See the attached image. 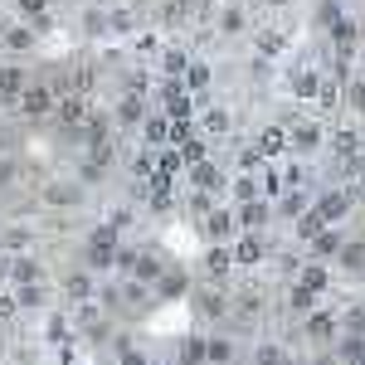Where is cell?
I'll list each match as a JSON object with an SVG mask.
<instances>
[{"label":"cell","mask_w":365,"mask_h":365,"mask_svg":"<svg viewBox=\"0 0 365 365\" xmlns=\"http://www.w3.org/2000/svg\"><path fill=\"white\" fill-rule=\"evenodd\" d=\"M346 210H351V195H346V190H331V195H322V205H317L322 225H331V220H341Z\"/></svg>","instance_id":"cell-4"},{"label":"cell","mask_w":365,"mask_h":365,"mask_svg":"<svg viewBox=\"0 0 365 365\" xmlns=\"http://www.w3.org/2000/svg\"><path fill=\"white\" fill-rule=\"evenodd\" d=\"M156 49H161V44H156V34H141V39H137V58H141V54L151 58Z\"/></svg>","instance_id":"cell-26"},{"label":"cell","mask_w":365,"mask_h":365,"mask_svg":"<svg viewBox=\"0 0 365 365\" xmlns=\"http://www.w3.org/2000/svg\"><path fill=\"white\" fill-rule=\"evenodd\" d=\"M185 88H190V93H205V88H210V63H190V73H185Z\"/></svg>","instance_id":"cell-15"},{"label":"cell","mask_w":365,"mask_h":365,"mask_svg":"<svg viewBox=\"0 0 365 365\" xmlns=\"http://www.w3.org/2000/svg\"><path fill=\"white\" fill-rule=\"evenodd\" d=\"M258 54H282V34L278 29H263V34H258Z\"/></svg>","instance_id":"cell-18"},{"label":"cell","mask_w":365,"mask_h":365,"mask_svg":"<svg viewBox=\"0 0 365 365\" xmlns=\"http://www.w3.org/2000/svg\"><path fill=\"white\" fill-rule=\"evenodd\" d=\"M25 88H29V78H25L20 63H5L0 68V98H25Z\"/></svg>","instance_id":"cell-1"},{"label":"cell","mask_w":365,"mask_h":365,"mask_svg":"<svg viewBox=\"0 0 365 365\" xmlns=\"http://www.w3.org/2000/svg\"><path fill=\"white\" fill-rule=\"evenodd\" d=\"M180 166H185V161H180V151H161V175H175Z\"/></svg>","instance_id":"cell-24"},{"label":"cell","mask_w":365,"mask_h":365,"mask_svg":"<svg viewBox=\"0 0 365 365\" xmlns=\"http://www.w3.org/2000/svg\"><path fill=\"white\" fill-rule=\"evenodd\" d=\"M263 258V239L258 234H244L239 244H234V263H258Z\"/></svg>","instance_id":"cell-5"},{"label":"cell","mask_w":365,"mask_h":365,"mask_svg":"<svg viewBox=\"0 0 365 365\" xmlns=\"http://www.w3.org/2000/svg\"><path fill=\"white\" fill-rule=\"evenodd\" d=\"M282 146H287V137H282V127H268V132L258 137V156H278Z\"/></svg>","instance_id":"cell-8"},{"label":"cell","mask_w":365,"mask_h":365,"mask_svg":"<svg viewBox=\"0 0 365 365\" xmlns=\"http://www.w3.org/2000/svg\"><path fill=\"white\" fill-rule=\"evenodd\" d=\"M78 117H83V103L78 98H63L58 103V122H78Z\"/></svg>","instance_id":"cell-21"},{"label":"cell","mask_w":365,"mask_h":365,"mask_svg":"<svg viewBox=\"0 0 365 365\" xmlns=\"http://www.w3.org/2000/svg\"><path fill=\"white\" fill-rule=\"evenodd\" d=\"M49 103H54V98H49V88H34V83H29L25 98H20V108H25V113H34V117L49 113Z\"/></svg>","instance_id":"cell-6"},{"label":"cell","mask_w":365,"mask_h":365,"mask_svg":"<svg viewBox=\"0 0 365 365\" xmlns=\"http://www.w3.org/2000/svg\"><path fill=\"white\" fill-rule=\"evenodd\" d=\"M15 10H20V15H29L34 25H44V20H49V15H44V10H49V0H15Z\"/></svg>","instance_id":"cell-13"},{"label":"cell","mask_w":365,"mask_h":365,"mask_svg":"<svg viewBox=\"0 0 365 365\" xmlns=\"http://www.w3.org/2000/svg\"><path fill=\"white\" fill-rule=\"evenodd\" d=\"M331 331H336V322H331L327 312H317V317L307 322V336H312V341H331Z\"/></svg>","instance_id":"cell-10"},{"label":"cell","mask_w":365,"mask_h":365,"mask_svg":"<svg viewBox=\"0 0 365 365\" xmlns=\"http://www.w3.org/2000/svg\"><path fill=\"white\" fill-rule=\"evenodd\" d=\"M341 263H346V268H365V244H346V249H341Z\"/></svg>","instance_id":"cell-20"},{"label":"cell","mask_w":365,"mask_h":365,"mask_svg":"<svg viewBox=\"0 0 365 365\" xmlns=\"http://www.w3.org/2000/svg\"><path fill=\"white\" fill-rule=\"evenodd\" d=\"M15 278H20V282H34V278H39V268H34V263H15Z\"/></svg>","instance_id":"cell-27"},{"label":"cell","mask_w":365,"mask_h":365,"mask_svg":"<svg viewBox=\"0 0 365 365\" xmlns=\"http://www.w3.org/2000/svg\"><path fill=\"white\" fill-rule=\"evenodd\" d=\"M200 127H205L210 137H225V132H229V113H225V108H210V113L200 117Z\"/></svg>","instance_id":"cell-7"},{"label":"cell","mask_w":365,"mask_h":365,"mask_svg":"<svg viewBox=\"0 0 365 365\" xmlns=\"http://www.w3.org/2000/svg\"><path fill=\"white\" fill-rule=\"evenodd\" d=\"M346 98H351V108H361V113H365V83H351Z\"/></svg>","instance_id":"cell-28"},{"label":"cell","mask_w":365,"mask_h":365,"mask_svg":"<svg viewBox=\"0 0 365 365\" xmlns=\"http://www.w3.org/2000/svg\"><path fill=\"white\" fill-rule=\"evenodd\" d=\"M263 220H268V205H263V200H249V205L239 210V225H249V229H258Z\"/></svg>","instance_id":"cell-11"},{"label":"cell","mask_w":365,"mask_h":365,"mask_svg":"<svg viewBox=\"0 0 365 365\" xmlns=\"http://www.w3.org/2000/svg\"><path fill=\"white\" fill-rule=\"evenodd\" d=\"M117 117H122V127H132V122L141 117V98H132V93H127V98L117 103Z\"/></svg>","instance_id":"cell-17"},{"label":"cell","mask_w":365,"mask_h":365,"mask_svg":"<svg viewBox=\"0 0 365 365\" xmlns=\"http://www.w3.org/2000/svg\"><path fill=\"white\" fill-rule=\"evenodd\" d=\"M195 185H205V190H210V185H220V170L200 161V166H195Z\"/></svg>","instance_id":"cell-22"},{"label":"cell","mask_w":365,"mask_h":365,"mask_svg":"<svg viewBox=\"0 0 365 365\" xmlns=\"http://www.w3.org/2000/svg\"><path fill=\"white\" fill-rule=\"evenodd\" d=\"M93 5H98V10H113V5H117V0H93Z\"/></svg>","instance_id":"cell-30"},{"label":"cell","mask_w":365,"mask_h":365,"mask_svg":"<svg viewBox=\"0 0 365 365\" xmlns=\"http://www.w3.org/2000/svg\"><path fill=\"white\" fill-rule=\"evenodd\" d=\"M336 249H341V234H331V229H322V234L312 239V253H317V258H331Z\"/></svg>","instance_id":"cell-12"},{"label":"cell","mask_w":365,"mask_h":365,"mask_svg":"<svg viewBox=\"0 0 365 365\" xmlns=\"http://www.w3.org/2000/svg\"><path fill=\"white\" fill-rule=\"evenodd\" d=\"M220 29H225V34H239V29H244V10H239V5H225V10H220Z\"/></svg>","instance_id":"cell-14"},{"label":"cell","mask_w":365,"mask_h":365,"mask_svg":"<svg viewBox=\"0 0 365 365\" xmlns=\"http://www.w3.org/2000/svg\"><path fill=\"white\" fill-rule=\"evenodd\" d=\"M0 39H5V54H34V44H39L34 29H25V25H10Z\"/></svg>","instance_id":"cell-2"},{"label":"cell","mask_w":365,"mask_h":365,"mask_svg":"<svg viewBox=\"0 0 365 365\" xmlns=\"http://www.w3.org/2000/svg\"><path fill=\"white\" fill-rule=\"evenodd\" d=\"M317 141H322V127H317V122H302V127L292 132V146H297V151H312Z\"/></svg>","instance_id":"cell-9"},{"label":"cell","mask_w":365,"mask_h":365,"mask_svg":"<svg viewBox=\"0 0 365 365\" xmlns=\"http://www.w3.org/2000/svg\"><path fill=\"white\" fill-rule=\"evenodd\" d=\"M302 210H307V195H287V200H282V215H292V220H297Z\"/></svg>","instance_id":"cell-25"},{"label":"cell","mask_w":365,"mask_h":365,"mask_svg":"<svg viewBox=\"0 0 365 365\" xmlns=\"http://www.w3.org/2000/svg\"><path fill=\"white\" fill-rule=\"evenodd\" d=\"M302 287H307V292H322V287H327V268H322V263H307V268H302Z\"/></svg>","instance_id":"cell-16"},{"label":"cell","mask_w":365,"mask_h":365,"mask_svg":"<svg viewBox=\"0 0 365 365\" xmlns=\"http://www.w3.org/2000/svg\"><path fill=\"white\" fill-rule=\"evenodd\" d=\"M161 73H166V78H180V73H190V49L170 44L166 54H161Z\"/></svg>","instance_id":"cell-3"},{"label":"cell","mask_w":365,"mask_h":365,"mask_svg":"<svg viewBox=\"0 0 365 365\" xmlns=\"http://www.w3.org/2000/svg\"><path fill=\"white\" fill-rule=\"evenodd\" d=\"M229 229H234V215H225V210H220V215L210 220V234H215V239H225Z\"/></svg>","instance_id":"cell-23"},{"label":"cell","mask_w":365,"mask_h":365,"mask_svg":"<svg viewBox=\"0 0 365 365\" xmlns=\"http://www.w3.org/2000/svg\"><path fill=\"white\" fill-rule=\"evenodd\" d=\"M10 312H15V302H10V297H0V317H10Z\"/></svg>","instance_id":"cell-29"},{"label":"cell","mask_w":365,"mask_h":365,"mask_svg":"<svg viewBox=\"0 0 365 365\" xmlns=\"http://www.w3.org/2000/svg\"><path fill=\"white\" fill-rule=\"evenodd\" d=\"M146 141H170V117H156V122H146Z\"/></svg>","instance_id":"cell-19"},{"label":"cell","mask_w":365,"mask_h":365,"mask_svg":"<svg viewBox=\"0 0 365 365\" xmlns=\"http://www.w3.org/2000/svg\"><path fill=\"white\" fill-rule=\"evenodd\" d=\"M0 54H5V39H0Z\"/></svg>","instance_id":"cell-31"}]
</instances>
